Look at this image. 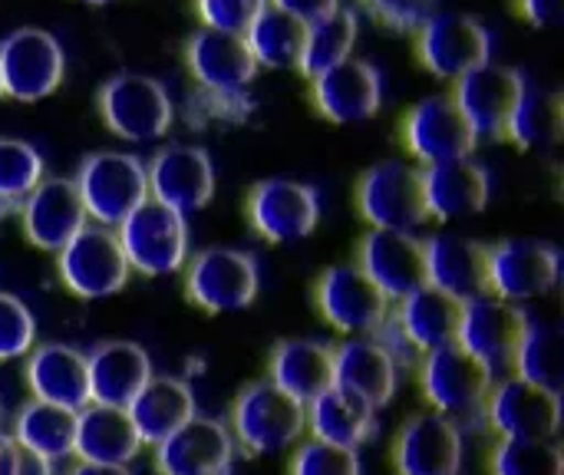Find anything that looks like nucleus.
Listing matches in <instances>:
<instances>
[{
	"label": "nucleus",
	"mask_w": 564,
	"mask_h": 475,
	"mask_svg": "<svg viewBox=\"0 0 564 475\" xmlns=\"http://www.w3.org/2000/svg\"><path fill=\"white\" fill-rule=\"evenodd\" d=\"M26 387L33 400L56 403L66 410H83L93 403L89 377H86V354L69 344H40L26 354L23 367Z\"/></svg>",
	"instance_id": "obj_27"
},
{
	"label": "nucleus",
	"mask_w": 564,
	"mask_h": 475,
	"mask_svg": "<svg viewBox=\"0 0 564 475\" xmlns=\"http://www.w3.org/2000/svg\"><path fill=\"white\" fill-rule=\"evenodd\" d=\"M562 281V255L555 245L539 238H509L486 255V291L509 301L529 304L549 298Z\"/></svg>",
	"instance_id": "obj_9"
},
{
	"label": "nucleus",
	"mask_w": 564,
	"mask_h": 475,
	"mask_svg": "<svg viewBox=\"0 0 564 475\" xmlns=\"http://www.w3.org/2000/svg\"><path fill=\"white\" fill-rule=\"evenodd\" d=\"M268 3L284 10V13H291L301 23H311V20H317V17H324V13L340 7V0H268Z\"/></svg>",
	"instance_id": "obj_46"
},
{
	"label": "nucleus",
	"mask_w": 564,
	"mask_h": 475,
	"mask_svg": "<svg viewBox=\"0 0 564 475\" xmlns=\"http://www.w3.org/2000/svg\"><path fill=\"white\" fill-rule=\"evenodd\" d=\"M149 198L169 205L178 215L202 212L215 198V165L202 145L175 142L152 155L145 165Z\"/></svg>",
	"instance_id": "obj_19"
},
{
	"label": "nucleus",
	"mask_w": 564,
	"mask_h": 475,
	"mask_svg": "<svg viewBox=\"0 0 564 475\" xmlns=\"http://www.w3.org/2000/svg\"><path fill=\"white\" fill-rule=\"evenodd\" d=\"M516 7L532 26H552L562 17V0H516Z\"/></svg>",
	"instance_id": "obj_47"
},
{
	"label": "nucleus",
	"mask_w": 564,
	"mask_h": 475,
	"mask_svg": "<svg viewBox=\"0 0 564 475\" xmlns=\"http://www.w3.org/2000/svg\"><path fill=\"white\" fill-rule=\"evenodd\" d=\"M311 102L330 122L350 126L367 122L383 106V79L380 69L360 56H347L324 73L311 76Z\"/></svg>",
	"instance_id": "obj_21"
},
{
	"label": "nucleus",
	"mask_w": 564,
	"mask_h": 475,
	"mask_svg": "<svg viewBox=\"0 0 564 475\" xmlns=\"http://www.w3.org/2000/svg\"><path fill=\"white\" fill-rule=\"evenodd\" d=\"M66 76V56L53 33L40 26H20L0 40V83L3 96L17 102H36L59 89Z\"/></svg>",
	"instance_id": "obj_14"
},
{
	"label": "nucleus",
	"mask_w": 564,
	"mask_h": 475,
	"mask_svg": "<svg viewBox=\"0 0 564 475\" xmlns=\"http://www.w3.org/2000/svg\"><path fill=\"white\" fill-rule=\"evenodd\" d=\"M36 347V321L30 314V307L0 291V364L20 360Z\"/></svg>",
	"instance_id": "obj_43"
},
{
	"label": "nucleus",
	"mask_w": 564,
	"mask_h": 475,
	"mask_svg": "<svg viewBox=\"0 0 564 475\" xmlns=\"http://www.w3.org/2000/svg\"><path fill=\"white\" fill-rule=\"evenodd\" d=\"M245 43L258 69H297L304 50V23L264 3V10L245 30Z\"/></svg>",
	"instance_id": "obj_36"
},
{
	"label": "nucleus",
	"mask_w": 564,
	"mask_h": 475,
	"mask_svg": "<svg viewBox=\"0 0 564 475\" xmlns=\"http://www.w3.org/2000/svg\"><path fill=\"white\" fill-rule=\"evenodd\" d=\"M357 33H360V20L344 3L337 10L304 23V50H301V66L297 69L311 79V76L324 73L327 66L354 56Z\"/></svg>",
	"instance_id": "obj_38"
},
{
	"label": "nucleus",
	"mask_w": 564,
	"mask_h": 475,
	"mask_svg": "<svg viewBox=\"0 0 564 475\" xmlns=\"http://www.w3.org/2000/svg\"><path fill=\"white\" fill-rule=\"evenodd\" d=\"M268 380L297 403H311L334 387V344L324 341H284L274 347Z\"/></svg>",
	"instance_id": "obj_32"
},
{
	"label": "nucleus",
	"mask_w": 564,
	"mask_h": 475,
	"mask_svg": "<svg viewBox=\"0 0 564 475\" xmlns=\"http://www.w3.org/2000/svg\"><path fill=\"white\" fill-rule=\"evenodd\" d=\"M10 440L33 456H43L50 463L69 460L76 446V410L30 400L17 410L10 423Z\"/></svg>",
	"instance_id": "obj_35"
},
{
	"label": "nucleus",
	"mask_w": 564,
	"mask_h": 475,
	"mask_svg": "<svg viewBox=\"0 0 564 475\" xmlns=\"http://www.w3.org/2000/svg\"><path fill=\"white\" fill-rule=\"evenodd\" d=\"M235 453L228 423L195 413L152 446V466L159 475H231Z\"/></svg>",
	"instance_id": "obj_17"
},
{
	"label": "nucleus",
	"mask_w": 564,
	"mask_h": 475,
	"mask_svg": "<svg viewBox=\"0 0 564 475\" xmlns=\"http://www.w3.org/2000/svg\"><path fill=\"white\" fill-rule=\"evenodd\" d=\"M525 321H529V314L522 311V304H509L486 291V294L463 301L456 344L479 367H486L489 377H502L512 370Z\"/></svg>",
	"instance_id": "obj_11"
},
{
	"label": "nucleus",
	"mask_w": 564,
	"mask_h": 475,
	"mask_svg": "<svg viewBox=\"0 0 564 475\" xmlns=\"http://www.w3.org/2000/svg\"><path fill=\"white\" fill-rule=\"evenodd\" d=\"M564 126V102L558 93L552 89H542V86H529L522 89L512 116H509V126H506V136L519 145V149H529V152H539V149H549L562 139Z\"/></svg>",
	"instance_id": "obj_37"
},
{
	"label": "nucleus",
	"mask_w": 564,
	"mask_h": 475,
	"mask_svg": "<svg viewBox=\"0 0 564 475\" xmlns=\"http://www.w3.org/2000/svg\"><path fill=\"white\" fill-rule=\"evenodd\" d=\"M466 460L463 427L449 417L426 410L410 417L393 440L397 475H456Z\"/></svg>",
	"instance_id": "obj_18"
},
{
	"label": "nucleus",
	"mask_w": 564,
	"mask_h": 475,
	"mask_svg": "<svg viewBox=\"0 0 564 475\" xmlns=\"http://www.w3.org/2000/svg\"><path fill=\"white\" fill-rule=\"evenodd\" d=\"M420 182H423L426 215L436 222L473 218L489 205V195H492V179L486 165H479L473 155L423 165Z\"/></svg>",
	"instance_id": "obj_25"
},
{
	"label": "nucleus",
	"mask_w": 564,
	"mask_h": 475,
	"mask_svg": "<svg viewBox=\"0 0 564 475\" xmlns=\"http://www.w3.org/2000/svg\"><path fill=\"white\" fill-rule=\"evenodd\" d=\"M0 99H3V83H0Z\"/></svg>",
	"instance_id": "obj_53"
},
{
	"label": "nucleus",
	"mask_w": 564,
	"mask_h": 475,
	"mask_svg": "<svg viewBox=\"0 0 564 475\" xmlns=\"http://www.w3.org/2000/svg\"><path fill=\"white\" fill-rule=\"evenodd\" d=\"M486 255L489 248L473 238L433 235L430 241H423L426 284H433L436 291L456 301L486 294Z\"/></svg>",
	"instance_id": "obj_29"
},
{
	"label": "nucleus",
	"mask_w": 564,
	"mask_h": 475,
	"mask_svg": "<svg viewBox=\"0 0 564 475\" xmlns=\"http://www.w3.org/2000/svg\"><path fill=\"white\" fill-rule=\"evenodd\" d=\"M416 56L426 73L440 79H459L469 69L489 63L492 36L482 20L469 13H433L416 30Z\"/></svg>",
	"instance_id": "obj_16"
},
{
	"label": "nucleus",
	"mask_w": 564,
	"mask_h": 475,
	"mask_svg": "<svg viewBox=\"0 0 564 475\" xmlns=\"http://www.w3.org/2000/svg\"><path fill=\"white\" fill-rule=\"evenodd\" d=\"M304 410H307V433L330 446L360 450L377 433V410H370L367 403H360L357 397L337 387H327Z\"/></svg>",
	"instance_id": "obj_34"
},
{
	"label": "nucleus",
	"mask_w": 564,
	"mask_h": 475,
	"mask_svg": "<svg viewBox=\"0 0 564 475\" xmlns=\"http://www.w3.org/2000/svg\"><path fill=\"white\" fill-rule=\"evenodd\" d=\"M142 446H155L162 443L169 433H175L182 423H188L198 407H195V393L182 377H149L142 384V390L132 397V403L126 407Z\"/></svg>",
	"instance_id": "obj_31"
},
{
	"label": "nucleus",
	"mask_w": 564,
	"mask_h": 475,
	"mask_svg": "<svg viewBox=\"0 0 564 475\" xmlns=\"http://www.w3.org/2000/svg\"><path fill=\"white\" fill-rule=\"evenodd\" d=\"M314 304L317 314L344 337H373L393 314V304L357 265L327 268L314 284Z\"/></svg>",
	"instance_id": "obj_12"
},
{
	"label": "nucleus",
	"mask_w": 564,
	"mask_h": 475,
	"mask_svg": "<svg viewBox=\"0 0 564 475\" xmlns=\"http://www.w3.org/2000/svg\"><path fill=\"white\" fill-rule=\"evenodd\" d=\"M264 3L268 0H195V13L208 30L245 33L251 20L264 10Z\"/></svg>",
	"instance_id": "obj_45"
},
{
	"label": "nucleus",
	"mask_w": 564,
	"mask_h": 475,
	"mask_svg": "<svg viewBox=\"0 0 564 475\" xmlns=\"http://www.w3.org/2000/svg\"><path fill=\"white\" fill-rule=\"evenodd\" d=\"M17 215H20L23 238L46 255H56L89 222L73 179H46V175L20 202Z\"/></svg>",
	"instance_id": "obj_24"
},
{
	"label": "nucleus",
	"mask_w": 564,
	"mask_h": 475,
	"mask_svg": "<svg viewBox=\"0 0 564 475\" xmlns=\"http://www.w3.org/2000/svg\"><path fill=\"white\" fill-rule=\"evenodd\" d=\"M525 83L529 79L519 69L489 60L456 79L453 102L466 116L476 139H502Z\"/></svg>",
	"instance_id": "obj_20"
},
{
	"label": "nucleus",
	"mask_w": 564,
	"mask_h": 475,
	"mask_svg": "<svg viewBox=\"0 0 564 475\" xmlns=\"http://www.w3.org/2000/svg\"><path fill=\"white\" fill-rule=\"evenodd\" d=\"M17 460H20V446L7 433H0V475H13Z\"/></svg>",
	"instance_id": "obj_50"
},
{
	"label": "nucleus",
	"mask_w": 564,
	"mask_h": 475,
	"mask_svg": "<svg viewBox=\"0 0 564 475\" xmlns=\"http://www.w3.org/2000/svg\"><path fill=\"white\" fill-rule=\"evenodd\" d=\"M116 238L129 268L142 278H169L185 268L188 255V222L169 205L145 198L119 225Z\"/></svg>",
	"instance_id": "obj_3"
},
{
	"label": "nucleus",
	"mask_w": 564,
	"mask_h": 475,
	"mask_svg": "<svg viewBox=\"0 0 564 475\" xmlns=\"http://www.w3.org/2000/svg\"><path fill=\"white\" fill-rule=\"evenodd\" d=\"M456 475H459V473H456Z\"/></svg>",
	"instance_id": "obj_54"
},
{
	"label": "nucleus",
	"mask_w": 564,
	"mask_h": 475,
	"mask_svg": "<svg viewBox=\"0 0 564 475\" xmlns=\"http://www.w3.org/2000/svg\"><path fill=\"white\" fill-rule=\"evenodd\" d=\"M482 420L499 440H555L562 430V393L522 377H502L489 387Z\"/></svg>",
	"instance_id": "obj_15"
},
{
	"label": "nucleus",
	"mask_w": 564,
	"mask_h": 475,
	"mask_svg": "<svg viewBox=\"0 0 564 475\" xmlns=\"http://www.w3.org/2000/svg\"><path fill=\"white\" fill-rule=\"evenodd\" d=\"M228 430L235 446L248 456H274L304 440L307 410L271 380H258L235 397Z\"/></svg>",
	"instance_id": "obj_2"
},
{
	"label": "nucleus",
	"mask_w": 564,
	"mask_h": 475,
	"mask_svg": "<svg viewBox=\"0 0 564 475\" xmlns=\"http://www.w3.org/2000/svg\"><path fill=\"white\" fill-rule=\"evenodd\" d=\"M416 367H420V390L430 410L449 417L459 427L482 420L486 397L496 377H489L486 367H479L459 344H446L420 354Z\"/></svg>",
	"instance_id": "obj_5"
},
{
	"label": "nucleus",
	"mask_w": 564,
	"mask_h": 475,
	"mask_svg": "<svg viewBox=\"0 0 564 475\" xmlns=\"http://www.w3.org/2000/svg\"><path fill=\"white\" fill-rule=\"evenodd\" d=\"M185 294L205 314H235L254 304L261 291V271L254 255L228 245H215L185 261Z\"/></svg>",
	"instance_id": "obj_8"
},
{
	"label": "nucleus",
	"mask_w": 564,
	"mask_h": 475,
	"mask_svg": "<svg viewBox=\"0 0 564 475\" xmlns=\"http://www.w3.org/2000/svg\"><path fill=\"white\" fill-rule=\"evenodd\" d=\"M390 304L413 294L426 284V265H423V241L413 231H383L370 228L357 245L354 261Z\"/></svg>",
	"instance_id": "obj_23"
},
{
	"label": "nucleus",
	"mask_w": 564,
	"mask_h": 475,
	"mask_svg": "<svg viewBox=\"0 0 564 475\" xmlns=\"http://www.w3.org/2000/svg\"><path fill=\"white\" fill-rule=\"evenodd\" d=\"M360 456L357 450H344V446H330L321 440H304L294 446L291 456V469L288 475H360Z\"/></svg>",
	"instance_id": "obj_42"
},
{
	"label": "nucleus",
	"mask_w": 564,
	"mask_h": 475,
	"mask_svg": "<svg viewBox=\"0 0 564 475\" xmlns=\"http://www.w3.org/2000/svg\"><path fill=\"white\" fill-rule=\"evenodd\" d=\"M185 63L198 83L202 99L212 106V116H228L231 106L251 112L248 86L258 76V63L245 43V33L225 30H195L185 43Z\"/></svg>",
	"instance_id": "obj_1"
},
{
	"label": "nucleus",
	"mask_w": 564,
	"mask_h": 475,
	"mask_svg": "<svg viewBox=\"0 0 564 475\" xmlns=\"http://www.w3.org/2000/svg\"><path fill=\"white\" fill-rule=\"evenodd\" d=\"M83 3H89V7H106V3H116V0H83Z\"/></svg>",
	"instance_id": "obj_51"
},
{
	"label": "nucleus",
	"mask_w": 564,
	"mask_h": 475,
	"mask_svg": "<svg viewBox=\"0 0 564 475\" xmlns=\"http://www.w3.org/2000/svg\"><path fill=\"white\" fill-rule=\"evenodd\" d=\"M66 475H132L129 466H106V463H83L76 460V466H69Z\"/></svg>",
	"instance_id": "obj_49"
},
{
	"label": "nucleus",
	"mask_w": 564,
	"mask_h": 475,
	"mask_svg": "<svg viewBox=\"0 0 564 475\" xmlns=\"http://www.w3.org/2000/svg\"><path fill=\"white\" fill-rule=\"evenodd\" d=\"M43 179V155L23 142L0 136V212H17Z\"/></svg>",
	"instance_id": "obj_41"
},
{
	"label": "nucleus",
	"mask_w": 564,
	"mask_h": 475,
	"mask_svg": "<svg viewBox=\"0 0 564 475\" xmlns=\"http://www.w3.org/2000/svg\"><path fill=\"white\" fill-rule=\"evenodd\" d=\"M142 440L122 407L86 403L76 413V446L73 456L83 463L129 466L142 453Z\"/></svg>",
	"instance_id": "obj_30"
},
{
	"label": "nucleus",
	"mask_w": 564,
	"mask_h": 475,
	"mask_svg": "<svg viewBox=\"0 0 564 475\" xmlns=\"http://www.w3.org/2000/svg\"><path fill=\"white\" fill-rule=\"evenodd\" d=\"M13 475H56L53 473V463L43 460V456H33V453H23L20 450V460H17V469Z\"/></svg>",
	"instance_id": "obj_48"
},
{
	"label": "nucleus",
	"mask_w": 564,
	"mask_h": 475,
	"mask_svg": "<svg viewBox=\"0 0 564 475\" xmlns=\"http://www.w3.org/2000/svg\"><path fill=\"white\" fill-rule=\"evenodd\" d=\"M489 475H564L562 446L555 440H496Z\"/></svg>",
	"instance_id": "obj_40"
},
{
	"label": "nucleus",
	"mask_w": 564,
	"mask_h": 475,
	"mask_svg": "<svg viewBox=\"0 0 564 475\" xmlns=\"http://www.w3.org/2000/svg\"><path fill=\"white\" fill-rule=\"evenodd\" d=\"M245 215L251 231L271 245L304 241L321 225V195L297 179H264L248 192Z\"/></svg>",
	"instance_id": "obj_13"
},
{
	"label": "nucleus",
	"mask_w": 564,
	"mask_h": 475,
	"mask_svg": "<svg viewBox=\"0 0 564 475\" xmlns=\"http://www.w3.org/2000/svg\"><path fill=\"white\" fill-rule=\"evenodd\" d=\"M357 212L370 228L383 231H416L426 225L420 165L403 159L370 165L357 182Z\"/></svg>",
	"instance_id": "obj_10"
},
{
	"label": "nucleus",
	"mask_w": 564,
	"mask_h": 475,
	"mask_svg": "<svg viewBox=\"0 0 564 475\" xmlns=\"http://www.w3.org/2000/svg\"><path fill=\"white\" fill-rule=\"evenodd\" d=\"M459 311H463V301L436 291L433 284H423L413 294H406V298L397 301L393 321L400 324V331L406 334V341L420 354H426V350L456 344Z\"/></svg>",
	"instance_id": "obj_33"
},
{
	"label": "nucleus",
	"mask_w": 564,
	"mask_h": 475,
	"mask_svg": "<svg viewBox=\"0 0 564 475\" xmlns=\"http://www.w3.org/2000/svg\"><path fill=\"white\" fill-rule=\"evenodd\" d=\"M0 423H3V400H0Z\"/></svg>",
	"instance_id": "obj_52"
},
{
	"label": "nucleus",
	"mask_w": 564,
	"mask_h": 475,
	"mask_svg": "<svg viewBox=\"0 0 564 475\" xmlns=\"http://www.w3.org/2000/svg\"><path fill=\"white\" fill-rule=\"evenodd\" d=\"M516 377L562 393V327L552 321H525L512 360Z\"/></svg>",
	"instance_id": "obj_39"
},
{
	"label": "nucleus",
	"mask_w": 564,
	"mask_h": 475,
	"mask_svg": "<svg viewBox=\"0 0 564 475\" xmlns=\"http://www.w3.org/2000/svg\"><path fill=\"white\" fill-rule=\"evenodd\" d=\"M403 145L420 165H433L473 155L479 139L453 96H426L403 119Z\"/></svg>",
	"instance_id": "obj_22"
},
{
	"label": "nucleus",
	"mask_w": 564,
	"mask_h": 475,
	"mask_svg": "<svg viewBox=\"0 0 564 475\" xmlns=\"http://www.w3.org/2000/svg\"><path fill=\"white\" fill-rule=\"evenodd\" d=\"M56 274L63 288L79 301H102L119 294L129 284V261L116 238V228L86 222L59 251Z\"/></svg>",
	"instance_id": "obj_6"
},
{
	"label": "nucleus",
	"mask_w": 564,
	"mask_h": 475,
	"mask_svg": "<svg viewBox=\"0 0 564 475\" xmlns=\"http://www.w3.org/2000/svg\"><path fill=\"white\" fill-rule=\"evenodd\" d=\"M86 377L93 403L126 410L152 377V357L132 341H106L86 354Z\"/></svg>",
	"instance_id": "obj_28"
},
{
	"label": "nucleus",
	"mask_w": 564,
	"mask_h": 475,
	"mask_svg": "<svg viewBox=\"0 0 564 475\" xmlns=\"http://www.w3.org/2000/svg\"><path fill=\"white\" fill-rule=\"evenodd\" d=\"M440 0H360V7L393 33H416L433 13Z\"/></svg>",
	"instance_id": "obj_44"
},
{
	"label": "nucleus",
	"mask_w": 564,
	"mask_h": 475,
	"mask_svg": "<svg viewBox=\"0 0 564 475\" xmlns=\"http://www.w3.org/2000/svg\"><path fill=\"white\" fill-rule=\"evenodd\" d=\"M334 387L370 410H383L397 397L400 367L373 337H347L334 347Z\"/></svg>",
	"instance_id": "obj_26"
},
{
	"label": "nucleus",
	"mask_w": 564,
	"mask_h": 475,
	"mask_svg": "<svg viewBox=\"0 0 564 475\" xmlns=\"http://www.w3.org/2000/svg\"><path fill=\"white\" fill-rule=\"evenodd\" d=\"M86 218L93 225L116 228L132 208L149 198L145 162L132 152H93L83 159L73 179Z\"/></svg>",
	"instance_id": "obj_7"
},
{
	"label": "nucleus",
	"mask_w": 564,
	"mask_h": 475,
	"mask_svg": "<svg viewBox=\"0 0 564 475\" xmlns=\"http://www.w3.org/2000/svg\"><path fill=\"white\" fill-rule=\"evenodd\" d=\"M96 109L102 126L126 139V142H159L172 122H175V106L169 99V89L142 73H119L109 76L99 86Z\"/></svg>",
	"instance_id": "obj_4"
}]
</instances>
